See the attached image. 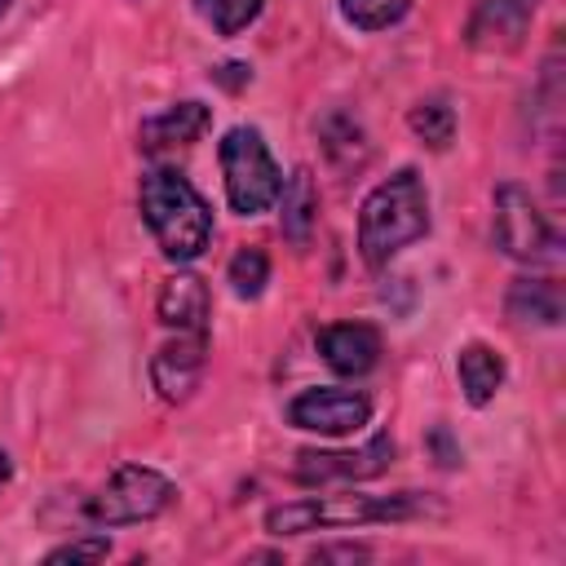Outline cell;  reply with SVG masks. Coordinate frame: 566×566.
<instances>
[{
  "mask_svg": "<svg viewBox=\"0 0 566 566\" xmlns=\"http://www.w3.org/2000/svg\"><path fill=\"white\" fill-rule=\"evenodd\" d=\"M424 230H429V195L416 168H402L389 181H380L358 208V252L371 270H385Z\"/></svg>",
  "mask_w": 566,
  "mask_h": 566,
  "instance_id": "obj_1",
  "label": "cell"
},
{
  "mask_svg": "<svg viewBox=\"0 0 566 566\" xmlns=\"http://www.w3.org/2000/svg\"><path fill=\"white\" fill-rule=\"evenodd\" d=\"M142 217L159 243L164 256L172 261H195L208 239H212V208L203 195L177 172V168H150L142 172Z\"/></svg>",
  "mask_w": 566,
  "mask_h": 566,
  "instance_id": "obj_2",
  "label": "cell"
},
{
  "mask_svg": "<svg viewBox=\"0 0 566 566\" xmlns=\"http://www.w3.org/2000/svg\"><path fill=\"white\" fill-rule=\"evenodd\" d=\"M438 513V504L420 491H398V495H358V491H340V495H314V500H292V504H274L265 513V531L270 535H305L318 526H363V522H407V517H424Z\"/></svg>",
  "mask_w": 566,
  "mask_h": 566,
  "instance_id": "obj_3",
  "label": "cell"
},
{
  "mask_svg": "<svg viewBox=\"0 0 566 566\" xmlns=\"http://www.w3.org/2000/svg\"><path fill=\"white\" fill-rule=\"evenodd\" d=\"M221 172H226V199L239 217H256L279 199L283 172L270 159V146L256 128L239 124L221 137Z\"/></svg>",
  "mask_w": 566,
  "mask_h": 566,
  "instance_id": "obj_4",
  "label": "cell"
},
{
  "mask_svg": "<svg viewBox=\"0 0 566 566\" xmlns=\"http://www.w3.org/2000/svg\"><path fill=\"white\" fill-rule=\"evenodd\" d=\"M172 504V482L146 464H119L111 482L88 500V517L97 526H128V522H150Z\"/></svg>",
  "mask_w": 566,
  "mask_h": 566,
  "instance_id": "obj_5",
  "label": "cell"
},
{
  "mask_svg": "<svg viewBox=\"0 0 566 566\" xmlns=\"http://www.w3.org/2000/svg\"><path fill=\"white\" fill-rule=\"evenodd\" d=\"M495 239H500V248L513 256V261H531V265H539V261H557V248H562V239H557V230L548 226V217L531 203V195L522 190V186H500L495 190Z\"/></svg>",
  "mask_w": 566,
  "mask_h": 566,
  "instance_id": "obj_6",
  "label": "cell"
},
{
  "mask_svg": "<svg viewBox=\"0 0 566 566\" xmlns=\"http://www.w3.org/2000/svg\"><path fill=\"white\" fill-rule=\"evenodd\" d=\"M389 464H394V438L376 433L358 451H301L296 464H292V478L305 482V486H318V482H363V478H380Z\"/></svg>",
  "mask_w": 566,
  "mask_h": 566,
  "instance_id": "obj_7",
  "label": "cell"
},
{
  "mask_svg": "<svg viewBox=\"0 0 566 566\" xmlns=\"http://www.w3.org/2000/svg\"><path fill=\"white\" fill-rule=\"evenodd\" d=\"M371 416V398L358 389H305L287 402V420L296 429H314V433H354L363 429Z\"/></svg>",
  "mask_w": 566,
  "mask_h": 566,
  "instance_id": "obj_8",
  "label": "cell"
},
{
  "mask_svg": "<svg viewBox=\"0 0 566 566\" xmlns=\"http://www.w3.org/2000/svg\"><path fill=\"white\" fill-rule=\"evenodd\" d=\"M539 0H478L464 22V44L478 53H513L522 49Z\"/></svg>",
  "mask_w": 566,
  "mask_h": 566,
  "instance_id": "obj_9",
  "label": "cell"
},
{
  "mask_svg": "<svg viewBox=\"0 0 566 566\" xmlns=\"http://www.w3.org/2000/svg\"><path fill=\"white\" fill-rule=\"evenodd\" d=\"M203 358H208V332H177V340L159 345V354L150 358V385L164 402H186L203 376Z\"/></svg>",
  "mask_w": 566,
  "mask_h": 566,
  "instance_id": "obj_10",
  "label": "cell"
},
{
  "mask_svg": "<svg viewBox=\"0 0 566 566\" xmlns=\"http://www.w3.org/2000/svg\"><path fill=\"white\" fill-rule=\"evenodd\" d=\"M318 354L340 376H363L380 363V332L371 323H332L318 332Z\"/></svg>",
  "mask_w": 566,
  "mask_h": 566,
  "instance_id": "obj_11",
  "label": "cell"
},
{
  "mask_svg": "<svg viewBox=\"0 0 566 566\" xmlns=\"http://www.w3.org/2000/svg\"><path fill=\"white\" fill-rule=\"evenodd\" d=\"M208 283L190 270H177L172 279H164L159 287V318L177 332H208Z\"/></svg>",
  "mask_w": 566,
  "mask_h": 566,
  "instance_id": "obj_12",
  "label": "cell"
},
{
  "mask_svg": "<svg viewBox=\"0 0 566 566\" xmlns=\"http://www.w3.org/2000/svg\"><path fill=\"white\" fill-rule=\"evenodd\" d=\"M208 124H212V115H208L203 102H177V106H168V111H159L142 124V150L155 155V150H168V146H190V142L203 137Z\"/></svg>",
  "mask_w": 566,
  "mask_h": 566,
  "instance_id": "obj_13",
  "label": "cell"
},
{
  "mask_svg": "<svg viewBox=\"0 0 566 566\" xmlns=\"http://www.w3.org/2000/svg\"><path fill=\"white\" fill-rule=\"evenodd\" d=\"M455 371H460V389H464V398L473 407H486L500 394V385H504V358L491 345H482V340H473V345L460 349Z\"/></svg>",
  "mask_w": 566,
  "mask_h": 566,
  "instance_id": "obj_14",
  "label": "cell"
},
{
  "mask_svg": "<svg viewBox=\"0 0 566 566\" xmlns=\"http://www.w3.org/2000/svg\"><path fill=\"white\" fill-rule=\"evenodd\" d=\"M504 310L517 323L553 327V323H562V287L553 279H513V287L504 296Z\"/></svg>",
  "mask_w": 566,
  "mask_h": 566,
  "instance_id": "obj_15",
  "label": "cell"
},
{
  "mask_svg": "<svg viewBox=\"0 0 566 566\" xmlns=\"http://www.w3.org/2000/svg\"><path fill=\"white\" fill-rule=\"evenodd\" d=\"M283 195V234L292 248H305L310 243V230H314V217H318V190H314V177L305 168H296L287 177V186H279Z\"/></svg>",
  "mask_w": 566,
  "mask_h": 566,
  "instance_id": "obj_16",
  "label": "cell"
},
{
  "mask_svg": "<svg viewBox=\"0 0 566 566\" xmlns=\"http://www.w3.org/2000/svg\"><path fill=\"white\" fill-rule=\"evenodd\" d=\"M318 137H323V150L332 155V164H340V168H363L367 164V137L349 115L332 111L318 124Z\"/></svg>",
  "mask_w": 566,
  "mask_h": 566,
  "instance_id": "obj_17",
  "label": "cell"
},
{
  "mask_svg": "<svg viewBox=\"0 0 566 566\" xmlns=\"http://www.w3.org/2000/svg\"><path fill=\"white\" fill-rule=\"evenodd\" d=\"M407 124H411V133H416L424 146H433V150H447L451 137H455V111H451L442 97L416 102L411 115H407Z\"/></svg>",
  "mask_w": 566,
  "mask_h": 566,
  "instance_id": "obj_18",
  "label": "cell"
},
{
  "mask_svg": "<svg viewBox=\"0 0 566 566\" xmlns=\"http://www.w3.org/2000/svg\"><path fill=\"white\" fill-rule=\"evenodd\" d=\"M226 279H230V287H234V296L256 301V296L265 292V283H270V256H265L261 248H239V252L230 256Z\"/></svg>",
  "mask_w": 566,
  "mask_h": 566,
  "instance_id": "obj_19",
  "label": "cell"
},
{
  "mask_svg": "<svg viewBox=\"0 0 566 566\" xmlns=\"http://www.w3.org/2000/svg\"><path fill=\"white\" fill-rule=\"evenodd\" d=\"M261 4H265V0H195L199 18L212 22L217 35H239L248 22H256Z\"/></svg>",
  "mask_w": 566,
  "mask_h": 566,
  "instance_id": "obj_20",
  "label": "cell"
},
{
  "mask_svg": "<svg viewBox=\"0 0 566 566\" xmlns=\"http://www.w3.org/2000/svg\"><path fill=\"white\" fill-rule=\"evenodd\" d=\"M407 9H411V0H340L345 22L358 27V31H385V27H394Z\"/></svg>",
  "mask_w": 566,
  "mask_h": 566,
  "instance_id": "obj_21",
  "label": "cell"
},
{
  "mask_svg": "<svg viewBox=\"0 0 566 566\" xmlns=\"http://www.w3.org/2000/svg\"><path fill=\"white\" fill-rule=\"evenodd\" d=\"M106 553H111V539L106 535H84V539H71V544L53 548L44 562L49 566H62V562H102Z\"/></svg>",
  "mask_w": 566,
  "mask_h": 566,
  "instance_id": "obj_22",
  "label": "cell"
},
{
  "mask_svg": "<svg viewBox=\"0 0 566 566\" xmlns=\"http://www.w3.org/2000/svg\"><path fill=\"white\" fill-rule=\"evenodd\" d=\"M310 557H314V562H363L367 548H363V544H327V548H314Z\"/></svg>",
  "mask_w": 566,
  "mask_h": 566,
  "instance_id": "obj_23",
  "label": "cell"
},
{
  "mask_svg": "<svg viewBox=\"0 0 566 566\" xmlns=\"http://www.w3.org/2000/svg\"><path fill=\"white\" fill-rule=\"evenodd\" d=\"M429 447L438 451V464H442V469H455V464H460V451L451 447V433H447V429H433V433H429Z\"/></svg>",
  "mask_w": 566,
  "mask_h": 566,
  "instance_id": "obj_24",
  "label": "cell"
},
{
  "mask_svg": "<svg viewBox=\"0 0 566 566\" xmlns=\"http://www.w3.org/2000/svg\"><path fill=\"white\" fill-rule=\"evenodd\" d=\"M217 80H221V84H230V88H239V84H248V66L230 62V66H221V71H217Z\"/></svg>",
  "mask_w": 566,
  "mask_h": 566,
  "instance_id": "obj_25",
  "label": "cell"
},
{
  "mask_svg": "<svg viewBox=\"0 0 566 566\" xmlns=\"http://www.w3.org/2000/svg\"><path fill=\"white\" fill-rule=\"evenodd\" d=\"M9 473H13V464H9V455H4V451H0V486H4V482H9Z\"/></svg>",
  "mask_w": 566,
  "mask_h": 566,
  "instance_id": "obj_26",
  "label": "cell"
},
{
  "mask_svg": "<svg viewBox=\"0 0 566 566\" xmlns=\"http://www.w3.org/2000/svg\"><path fill=\"white\" fill-rule=\"evenodd\" d=\"M9 4H13V0H0V18H4V13H9Z\"/></svg>",
  "mask_w": 566,
  "mask_h": 566,
  "instance_id": "obj_27",
  "label": "cell"
}]
</instances>
